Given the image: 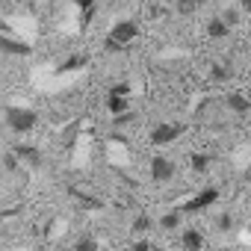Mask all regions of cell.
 Here are the masks:
<instances>
[{"mask_svg": "<svg viewBox=\"0 0 251 251\" xmlns=\"http://www.w3.org/2000/svg\"><path fill=\"white\" fill-rule=\"evenodd\" d=\"M136 36H139V24L130 21V18H124V21H118V24L109 30L103 48L112 50V53H115V50H124V48H130V45L136 42Z\"/></svg>", "mask_w": 251, "mask_h": 251, "instance_id": "6da1fadb", "label": "cell"}, {"mask_svg": "<svg viewBox=\"0 0 251 251\" xmlns=\"http://www.w3.org/2000/svg\"><path fill=\"white\" fill-rule=\"evenodd\" d=\"M6 124H9L15 133H30L36 124H39V115L30 106H9L6 109Z\"/></svg>", "mask_w": 251, "mask_h": 251, "instance_id": "7a4b0ae2", "label": "cell"}, {"mask_svg": "<svg viewBox=\"0 0 251 251\" xmlns=\"http://www.w3.org/2000/svg\"><path fill=\"white\" fill-rule=\"evenodd\" d=\"M216 201H219V189H216V186H207V189H201L198 195H192L189 201H183L180 213H201V210L213 207Z\"/></svg>", "mask_w": 251, "mask_h": 251, "instance_id": "3957f363", "label": "cell"}, {"mask_svg": "<svg viewBox=\"0 0 251 251\" xmlns=\"http://www.w3.org/2000/svg\"><path fill=\"white\" fill-rule=\"evenodd\" d=\"M183 133V124H172V121H163L151 130V145H169L175 142L177 136Z\"/></svg>", "mask_w": 251, "mask_h": 251, "instance_id": "277c9868", "label": "cell"}, {"mask_svg": "<svg viewBox=\"0 0 251 251\" xmlns=\"http://www.w3.org/2000/svg\"><path fill=\"white\" fill-rule=\"evenodd\" d=\"M151 177H154L157 183L172 180V177H175V163H172L169 157H154V160H151Z\"/></svg>", "mask_w": 251, "mask_h": 251, "instance_id": "5b68a950", "label": "cell"}, {"mask_svg": "<svg viewBox=\"0 0 251 251\" xmlns=\"http://www.w3.org/2000/svg\"><path fill=\"white\" fill-rule=\"evenodd\" d=\"M0 50H3V53H9V56H27L33 48H30L27 42H18V39H9V36H3V33H0Z\"/></svg>", "mask_w": 251, "mask_h": 251, "instance_id": "8992f818", "label": "cell"}, {"mask_svg": "<svg viewBox=\"0 0 251 251\" xmlns=\"http://www.w3.org/2000/svg\"><path fill=\"white\" fill-rule=\"evenodd\" d=\"M225 103H227V109L236 112V115H245V112L251 109V100H248L245 95H239V92H227V95H225Z\"/></svg>", "mask_w": 251, "mask_h": 251, "instance_id": "52a82bcc", "label": "cell"}, {"mask_svg": "<svg viewBox=\"0 0 251 251\" xmlns=\"http://www.w3.org/2000/svg\"><path fill=\"white\" fill-rule=\"evenodd\" d=\"M227 33H230V27L225 24L222 15H216V18L207 21V36H210V39H227Z\"/></svg>", "mask_w": 251, "mask_h": 251, "instance_id": "ba28073f", "label": "cell"}, {"mask_svg": "<svg viewBox=\"0 0 251 251\" xmlns=\"http://www.w3.org/2000/svg\"><path fill=\"white\" fill-rule=\"evenodd\" d=\"M210 74H213V80H216V83H225V80H230V77H233V65H230V59L213 62V65H210Z\"/></svg>", "mask_w": 251, "mask_h": 251, "instance_id": "9c48e42d", "label": "cell"}, {"mask_svg": "<svg viewBox=\"0 0 251 251\" xmlns=\"http://www.w3.org/2000/svg\"><path fill=\"white\" fill-rule=\"evenodd\" d=\"M106 109H109V115H124V112H127L130 109V103H127V98H124V95H106Z\"/></svg>", "mask_w": 251, "mask_h": 251, "instance_id": "30bf717a", "label": "cell"}, {"mask_svg": "<svg viewBox=\"0 0 251 251\" xmlns=\"http://www.w3.org/2000/svg\"><path fill=\"white\" fill-rule=\"evenodd\" d=\"M180 245H183L186 251H201V248H204V236H201L198 230H183Z\"/></svg>", "mask_w": 251, "mask_h": 251, "instance_id": "8fae6325", "label": "cell"}, {"mask_svg": "<svg viewBox=\"0 0 251 251\" xmlns=\"http://www.w3.org/2000/svg\"><path fill=\"white\" fill-rule=\"evenodd\" d=\"M15 154H18V157H24V160H27L30 166H42V154H39L36 148H27V145H18V148H15Z\"/></svg>", "mask_w": 251, "mask_h": 251, "instance_id": "7c38bea8", "label": "cell"}, {"mask_svg": "<svg viewBox=\"0 0 251 251\" xmlns=\"http://www.w3.org/2000/svg\"><path fill=\"white\" fill-rule=\"evenodd\" d=\"M204 6V0H177V15H192Z\"/></svg>", "mask_w": 251, "mask_h": 251, "instance_id": "4fadbf2b", "label": "cell"}, {"mask_svg": "<svg viewBox=\"0 0 251 251\" xmlns=\"http://www.w3.org/2000/svg\"><path fill=\"white\" fill-rule=\"evenodd\" d=\"M189 166H192V172L204 175V172L210 169V157H207V154H192V157H189Z\"/></svg>", "mask_w": 251, "mask_h": 251, "instance_id": "5bb4252c", "label": "cell"}, {"mask_svg": "<svg viewBox=\"0 0 251 251\" xmlns=\"http://www.w3.org/2000/svg\"><path fill=\"white\" fill-rule=\"evenodd\" d=\"M74 251H100V245H98L95 236H80V239L74 242Z\"/></svg>", "mask_w": 251, "mask_h": 251, "instance_id": "9a60e30c", "label": "cell"}, {"mask_svg": "<svg viewBox=\"0 0 251 251\" xmlns=\"http://www.w3.org/2000/svg\"><path fill=\"white\" fill-rule=\"evenodd\" d=\"M160 225H163L166 230H175V227L180 225V210H172V213H166V216L160 219Z\"/></svg>", "mask_w": 251, "mask_h": 251, "instance_id": "2e32d148", "label": "cell"}, {"mask_svg": "<svg viewBox=\"0 0 251 251\" xmlns=\"http://www.w3.org/2000/svg\"><path fill=\"white\" fill-rule=\"evenodd\" d=\"M77 3H80V18H83V24H89L92 21V12H95V0H77Z\"/></svg>", "mask_w": 251, "mask_h": 251, "instance_id": "e0dca14e", "label": "cell"}, {"mask_svg": "<svg viewBox=\"0 0 251 251\" xmlns=\"http://www.w3.org/2000/svg\"><path fill=\"white\" fill-rule=\"evenodd\" d=\"M148 227H151V219H148V216L133 219V233H142V230H148Z\"/></svg>", "mask_w": 251, "mask_h": 251, "instance_id": "ac0fdd59", "label": "cell"}, {"mask_svg": "<svg viewBox=\"0 0 251 251\" xmlns=\"http://www.w3.org/2000/svg\"><path fill=\"white\" fill-rule=\"evenodd\" d=\"M109 95H124V98H127L130 95V86L127 83H115V86H109Z\"/></svg>", "mask_w": 251, "mask_h": 251, "instance_id": "d6986e66", "label": "cell"}, {"mask_svg": "<svg viewBox=\"0 0 251 251\" xmlns=\"http://www.w3.org/2000/svg\"><path fill=\"white\" fill-rule=\"evenodd\" d=\"M130 121H133V112H124V115H118V118H115L118 127H121V124H130Z\"/></svg>", "mask_w": 251, "mask_h": 251, "instance_id": "ffe728a7", "label": "cell"}, {"mask_svg": "<svg viewBox=\"0 0 251 251\" xmlns=\"http://www.w3.org/2000/svg\"><path fill=\"white\" fill-rule=\"evenodd\" d=\"M133 251H151V245H148L145 239H136V242H133Z\"/></svg>", "mask_w": 251, "mask_h": 251, "instance_id": "44dd1931", "label": "cell"}, {"mask_svg": "<svg viewBox=\"0 0 251 251\" xmlns=\"http://www.w3.org/2000/svg\"><path fill=\"white\" fill-rule=\"evenodd\" d=\"M80 62H83V59H80V56H74V59H71V62H65V65H62V68H65V71H71V68H77V65H80Z\"/></svg>", "mask_w": 251, "mask_h": 251, "instance_id": "7402d4cb", "label": "cell"}, {"mask_svg": "<svg viewBox=\"0 0 251 251\" xmlns=\"http://www.w3.org/2000/svg\"><path fill=\"white\" fill-rule=\"evenodd\" d=\"M230 225H233V219H230V216H225V219H222V222H219V227H222V230H227V227H230Z\"/></svg>", "mask_w": 251, "mask_h": 251, "instance_id": "603a6c76", "label": "cell"}, {"mask_svg": "<svg viewBox=\"0 0 251 251\" xmlns=\"http://www.w3.org/2000/svg\"><path fill=\"white\" fill-rule=\"evenodd\" d=\"M239 3H242V9H245V12L251 15V0H239Z\"/></svg>", "mask_w": 251, "mask_h": 251, "instance_id": "cb8c5ba5", "label": "cell"}]
</instances>
